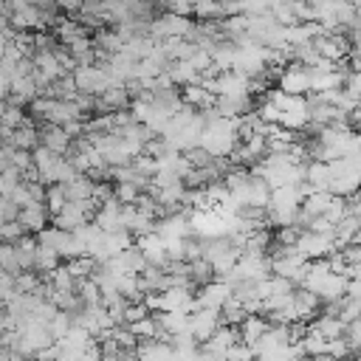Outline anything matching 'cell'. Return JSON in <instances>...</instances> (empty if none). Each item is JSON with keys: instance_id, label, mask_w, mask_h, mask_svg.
I'll list each match as a JSON object with an SVG mask.
<instances>
[{"instance_id": "5", "label": "cell", "mask_w": 361, "mask_h": 361, "mask_svg": "<svg viewBox=\"0 0 361 361\" xmlns=\"http://www.w3.org/2000/svg\"><path fill=\"white\" fill-rule=\"evenodd\" d=\"M135 245L144 251V257L149 259V265L166 268V265L172 262V259H169V251H166V240H164L158 231H149V234L135 237Z\"/></svg>"}, {"instance_id": "6", "label": "cell", "mask_w": 361, "mask_h": 361, "mask_svg": "<svg viewBox=\"0 0 361 361\" xmlns=\"http://www.w3.org/2000/svg\"><path fill=\"white\" fill-rule=\"evenodd\" d=\"M39 144H45L54 152L68 155L73 147V138L68 135V130L62 124H39Z\"/></svg>"}, {"instance_id": "23", "label": "cell", "mask_w": 361, "mask_h": 361, "mask_svg": "<svg viewBox=\"0 0 361 361\" xmlns=\"http://www.w3.org/2000/svg\"><path fill=\"white\" fill-rule=\"evenodd\" d=\"M0 234H3V240H6V243H14V240H20V237H23V234H28V231H25V226H23L20 220H3Z\"/></svg>"}, {"instance_id": "9", "label": "cell", "mask_w": 361, "mask_h": 361, "mask_svg": "<svg viewBox=\"0 0 361 361\" xmlns=\"http://www.w3.org/2000/svg\"><path fill=\"white\" fill-rule=\"evenodd\" d=\"M116 259H118V265H121L124 274H144L149 268V259L144 257V251L135 243L130 248H124L121 254H116Z\"/></svg>"}, {"instance_id": "4", "label": "cell", "mask_w": 361, "mask_h": 361, "mask_svg": "<svg viewBox=\"0 0 361 361\" xmlns=\"http://www.w3.org/2000/svg\"><path fill=\"white\" fill-rule=\"evenodd\" d=\"M276 85L282 90H288V93L307 96L310 93V68L307 65H299V62H290V65H285V71H282V76H279Z\"/></svg>"}, {"instance_id": "10", "label": "cell", "mask_w": 361, "mask_h": 361, "mask_svg": "<svg viewBox=\"0 0 361 361\" xmlns=\"http://www.w3.org/2000/svg\"><path fill=\"white\" fill-rule=\"evenodd\" d=\"M166 73L172 76V82L175 85H192V82H200V71L192 65V59H172L169 62V68H166Z\"/></svg>"}, {"instance_id": "21", "label": "cell", "mask_w": 361, "mask_h": 361, "mask_svg": "<svg viewBox=\"0 0 361 361\" xmlns=\"http://www.w3.org/2000/svg\"><path fill=\"white\" fill-rule=\"evenodd\" d=\"M138 195H141V189H138L135 183H130V180H116V197H118L121 203H135Z\"/></svg>"}, {"instance_id": "3", "label": "cell", "mask_w": 361, "mask_h": 361, "mask_svg": "<svg viewBox=\"0 0 361 361\" xmlns=\"http://www.w3.org/2000/svg\"><path fill=\"white\" fill-rule=\"evenodd\" d=\"M220 324H223L220 310H212V307H197V310L189 316V330L195 333V338H197L200 344L209 341V338L217 333Z\"/></svg>"}, {"instance_id": "11", "label": "cell", "mask_w": 361, "mask_h": 361, "mask_svg": "<svg viewBox=\"0 0 361 361\" xmlns=\"http://www.w3.org/2000/svg\"><path fill=\"white\" fill-rule=\"evenodd\" d=\"M65 186V192H68V200H87V197H93V192H96V180L87 175V172H79L73 180H68V183H62Z\"/></svg>"}, {"instance_id": "12", "label": "cell", "mask_w": 361, "mask_h": 361, "mask_svg": "<svg viewBox=\"0 0 361 361\" xmlns=\"http://www.w3.org/2000/svg\"><path fill=\"white\" fill-rule=\"evenodd\" d=\"M268 327H271V322H265V319H262V313H251V316L240 324V338H243L245 344H251V347H254V344L262 338V333H265Z\"/></svg>"}, {"instance_id": "13", "label": "cell", "mask_w": 361, "mask_h": 361, "mask_svg": "<svg viewBox=\"0 0 361 361\" xmlns=\"http://www.w3.org/2000/svg\"><path fill=\"white\" fill-rule=\"evenodd\" d=\"M161 45H164V51H166L169 59H192V54L200 48V45L192 42L189 37H169V39H164Z\"/></svg>"}, {"instance_id": "17", "label": "cell", "mask_w": 361, "mask_h": 361, "mask_svg": "<svg viewBox=\"0 0 361 361\" xmlns=\"http://www.w3.org/2000/svg\"><path fill=\"white\" fill-rule=\"evenodd\" d=\"M271 14H274L282 25H293V23H299L296 0H274V3H271Z\"/></svg>"}, {"instance_id": "8", "label": "cell", "mask_w": 361, "mask_h": 361, "mask_svg": "<svg viewBox=\"0 0 361 361\" xmlns=\"http://www.w3.org/2000/svg\"><path fill=\"white\" fill-rule=\"evenodd\" d=\"M54 34H56L62 42H73V39H79V37H87L90 28H87L79 17H62V14H59V20H56V25H54Z\"/></svg>"}, {"instance_id": "20", "label": "cell", "mask_w": 361, "mask_h": 361, "mask_svg": "<svg viewBox=\"0 0 361 361\" xmlns=\"http://www.w3.org/2000/svg\"><path fill=\"white\" fill-rule=\"evenodd\" d=\"M20 180H23V172H20L17 166H6L3 175H0V189H3V195H11Z\"/></svg>"}, {"instance_id": "22", "label": "cell", "mask_w": 361, "mask_h": 361, "mask_svg": "<svg viewBox=\"0 0 361 361\" xmlns=\"http://www.w3.org/2000/svg\"><path fill=\"white\" fill-rule=\"evenodd\" d=\"M338 316H341L347 324L355 322V319L361 316V299H355V296H344V299H341V313H338Z\"/></svg>"}, {"instance_id": "24", "label": "cell", "mask_w": 361, "mask_h": 361, "mask_svg": "<svg viewBox=\"0 0 361 361\" xmlns=\"http://www.w3.org/2000/svg\"><path fill=\"white\" fill-rule=\"evenodd\" d=\"M347 341H350V347H353V353H361V316L355 319V322H350L347 324Z\"/></svg>"}, {"instance_id": "7", "label": "cell", "mask_w": 361, "mask_h": 361, "mask_svg": "<svg viewBox=\"0 0 361 361\" xmlns=\"http://www.w3.org/2000/svg\"><path fill=\"white\" fill-rule=\"evenodd\" d=\"M17 220L25 226L28 234H39L48 226V220H51V209L45 206V200L42 203H31V206H23V212H20Z\"/></svg>"}, {"instance_id": "19", "label": "cell", "mask_w": 361, "mask_h": 361, "mask_svg": "<svg viewBox=\"0 0 361 361\" xmlns=\"http://www.w3.org/2000/svg\"><path fill=\"white\" fill-rule=\"evenodd\" d=\"M0 268L8 271V274H20L17 254H14V243H6V240H3V248H0Z\"/></svg>"}, {"instance_id": "14", "label": "cell", "mask_w": 361, "mask_h": 361, "mask_svg": "<svg viewBox=\"0 0 361 361\" xmlns=\"http://www.w3.org/2000/svg\"><path fill=\"white\" fill-rule=\"evenodd\" d=\"M330 180H333L330 161H307V183L313 189H330Z\"/></svg>"}, {"instance_id": "2", "label": "cell", "mask_w": 361, "mask_h": 361, "mask_svg": "<svg viewBox=\"0 0 361 361\" xmlns=\"http://www.w3.org/2000/svg\"><path fill=\"white\" fill-rule=\"evenodd\" d=\"M234 296V285L228 279H212L200 288L197 293V307H212V310H223V305Z\"/></svg>"}, {"instance_id": "1", "label": "cell", "mask_w": 361, "mask_h": 361, "mask_svg": "<svg viewBox=\"0 0 361 361\" xmlns=\"http://www.w3.org/2000/svg\"><path fill=\"white\" fill-rule=\"evenodd\" d=\"M296 248L307 257V259H319V257H327L338 248V240H336V231L333 234H324V231H313V228H302L299 240H296Z\"/></svg>"}, {"instance_id": "15", "label": "cell", "mask_w": 361, "mask_h": 361, "mask_svg": "<svg viewBox=\"0 0 361 361\" xmlns=\"http://www.w3.org/2000/svg\"><path fill=\"white\" fill-rule=\"evenodd\" d=\"M93 42H96V48H102V51H110V54H118L121 48H124V37L118 34V28H96V34H93Z\"/></svg>"}, {"instance_id": "18", "label": "cell", "mask_w": 361, "mask_h": 361, "mask_svg": "<svg viewBox=\"0 0 361 361\" xmlns=\"http://www.w3.org/2000/svg\"><path fill=\"white\" fill-rule=\"evenodd\" d=\"M65 203H68V192H65V186H62V183H51V186H48V195H45V206L51 209V214H56Z\"/></svg>"}, {"instance_id": "16", "label": "cell", "mask_w": 361, "mask_h": 361, "mask_svg": "<svg viewBox=\"0 0 361 361\" xmlns=\"http://www.w3.org/2000/svg\"><path fill=\"white\" fill-rule=\"evenodd\" d=\"M313 327H319L327 338H338V336H344L347 333V322L341 319V316H336V313H322L319 319H313L310 322Z\"/></svg>"}]
</instances>
